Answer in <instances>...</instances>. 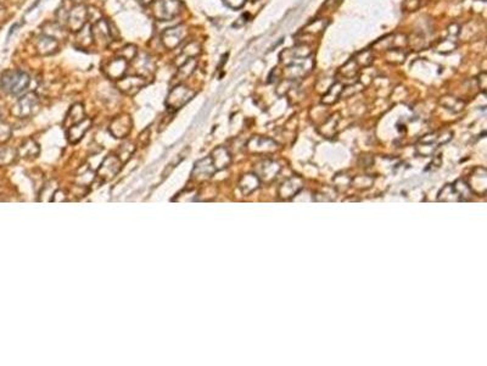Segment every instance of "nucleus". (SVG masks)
I'll list each match as a JSON object with an SVG mask.
<instances>
[{
  "label": "nucleus",
  "mask_w": 487,
  "mask_h": 366,
  "mask_svg": "<svg viewBox=\"0 0 487 366\" xmlns=\"http://www.w3.org/2000/svg\"><path fill=\"white\" fill-rule=\"evenodd\" d=\"M344 88H345V84H344L342 82H339V81L334 82V83L328 88V91L322 97V104L323 105L335 104L336 101L342 97Z\"/></svg>",
  "instance_id": "obj_22"
},
{
  "label": "nucleus",
  "mask_w": 487,
  "mask_h": 366,
  "mask_svg": "<svg viewBox=\"0 0 487 366\" xmlns=\"http://www.w3.org/2000/svg\"><path fill=\"white\" fill-rule=\"evenodd\" d=\"M188 36V28L184 25L175 26V27L167 28L162 32L161 34V42L165 45L166 49H175L179 47L182 42L187 38Z\"/></svg>",
  "instance_id": "obj_9"
},
{
  "label": "nucleus",
  "mask_w": 487,
  "mask_h": 366,
  "mask_svg": "<svg viewBox=\"0 0 487 366\" xmlns=\"http://www.w3.org/2000/svg\"><path fill=\"white\" fill-rule=\"evenodd\" d=\"M359 70L360 68H359V66L357 65L356 60H354V59H351V60L347 61L346 64H344L342 66H341L339 74L342 76V77H345L349 80V78H356L359 74Z\"/></svg>",
  "instance_id": "obj_31"
},
{
  "label": "nucleus",
  "mask_w": 487,
  "mask_h": 366,
  "mask_svg": "<svg viewBox=\"0 0 487 366\" xmlns=\"http://www.w3.org/2000/svg\"><path fill=\"white\" fill-rule=\"evenodd\" d=\"M200 53H201V45L199 44L197 42H191L183 49L179 59L183 58V62H184L185 60H188V59L195 58L196 55L200 54Z\"/></svg>",
  "instance_id": "obj_34"
},
{
  "label": "nucleus",
  "mask_w": 487,
  "mask_h": 366,
  "mask_svg": "<svg viewBox=\"0 0 487 366\" xmlns=\"http://www.w3.org/2000/svg\"><path fill=\"white\" fill-rule=\"evenodd\" d=\"M11 134V130H10L9 125L0 124V141H6Z\"/></svg>",
  "instance_id": "obj_47"
},
{
  "label": "nucleus",
  "mask_w": 487,
  "mask_h": 366,
  "mask_svg": "<svg viewBox=\"0 0 487 366\" xmlns=\"http://www.w3.org/2000/svg\"><path fill=\"white\" fill-rule=\"evenodd\" d=\"M127 67H128V61L124 60L123 58L118 57L116 59H112L111 61H109L107 64L104 66L102 70H104L105 75L107 76L109 78L118 81V80H121L122 77H124Z\"/></svg>",
  "instance_id": "obj_19"
},
{
  "label": "nucleus",
  "mask_w": 487,
  "mask_h": 366,
  "mask_svg": "<svg viewBox=\"0 0 487 366\" xmlns=\"http://www.w3.org/2000/svg\"><path fill=\"white\" fill-rule=\"evenodd\" d=\"M88 21V9L83 4H76L74 8L69 10L67 27L72 32H79L87 25Z\"/></svg>",
  "instance_id": "obj_12"
},
{
  "label": "nucleus",
  "mask_w": 487,
  "mask_h": 366,
  "mask_svg": "<svg viewBox=\"0 0 487 366\" xmlns=\"http://www.w3.org/2000/svg\"><path fill=\"white\" fill-rule=\"evenodd\" d=\"M251 2H256V0H251Z\"/></svg>",
  "instance_id": "obj_50"
},
{
  "label": "nucleus",
  "mask_w": 487,
  "mask_h": 366,
  "mask_svg": "<svg viewBox=\"0 0 487 366\" xmlns=\"http://www.w3.org/2000/svg\"><path fill=\"white\" fill-rule=\"evenodd\" d=\"M440 104L442 105L443 108L449 110L450 113H460L465 107V103L462 100V99L452 97V95H447V97H443L441 100H440Z\"/></svg>",
  "instance_id": "obj_28"
},
{
  "label": "nucleus",
  "mask_w": 487,
  "mask_h": 366,
  "mask_svg": "<svg viewBox=\"0 0 487 366\" xmlns=\"http://www.w3.org/2000/svg\"><path fill=\"white\" fill-rule=\"evenodd\" d=\"M134 153V146L132 143H125L123 144V146H121V149H120V153H118L117 156L120 158L122 163H125V161H127L129 158H131V155Z\"/></svg>",
  "instance_id": "obj_40"
},
{
  "label": "nucleus",
  "mask_w": 487,
  "mask_h": 366,
  "mask_svg": "<svg viewBox=\"0 0 487 366\" xmlns=\"http://www.w3.org/2000/svg\"><path fill=\"white\" fill-rule=\"evenodd\" d=\"M195 97V92L191 91L184 84H177L175 87L172 88V91L168 94L167 99H166V107L168 110L177 111L184 105H187L189 101Z\"/></svg>",
  "instance_id": "obj_4"
},
{
  "label": "nucleus",
  "mask_w": 487,
  "mask_h": 366,
  "mask_svg": "<svg viewBox=\"0 0 487 366\" xmlns=\"http://www.w3.org/2000/svg\"><path fill=\"white\" fill-rule=\"evenodd\" d=\"M197 66V60L195 58H190L188 60H185L183 64L179 65V68H178L177 74L174 76L175 81H184L187 78L190 77L191 75L194 74L195 68Z\"/></svg>",
  "instance_id": "obj_27"
},
{
  "label": "nucleus",
  "mask_w": 487,
  "mask_h": 366,
  "mask_svg": "<svg viewBox=\"0 0 487 366\" xmlns=\"http://www.w3.org/2000/svg\"><path fill=\"white\" fill-rule=\"evenodd\" d=\"M224 3L227 4V6H229L230 9L239 10L245 5L246 0H224Z\"/></svg>",
  "instance_id": "obj_46"
},
{
  "label": "nucleus",
  "mask_w": 487,
  "mask_h": 366,
  "mask_svg": "<svg viewBox=\"0 0 487 366\" xmlns=\"http://www.w3.org/2000/svg\"><path fill=\"white\" fill-rule=\"evenodd\" d=\"M279 144L276 141L268 137L255 136L247 141L246 149L252 154H268L276 151Z\"/></svg>",
  "instance_id": "obj_11"
},
{
  "label": "nucleus",
  "mask_w": 487,
  "mask_h": 366,
  "mask_svg": "<svg viewBox=\"0 0 487 366\" xmlns=\"http://www.w3.org/2000/svg\"><path fill=\"white\" fill-rule=\"evenodd\" d=\"M416 149H417V153H418L420 156L429 158V156H431V155L435 154V151L437 149V146H435V144L425 143V142L419 141V143L417 144Z\"/></svg>",
  "instance_id": "obj_38"
},
{
  "label": "nucleus",
  "mask_w": 487,
  "mask_h": 366,
  "mask_svg": "<svg viewBox=\"0 0 487 366\" xmlns=\"http://www.w3.org/2000/svg\"><path fill=\"white\" fill-rule=\"evenodd\" d=\"M19 153L20 156L23 158V159L32 160L38 158V155L41 154V147H39V144L35 141L27 140L22 144L21 148H20Z\"/></svg>",
  "instance_id": "obj_26"
},
{
  "label": "nucleus",
  "mask_w": 487,
  "mask_h": 366,
  "mask_svg": "<svg viewBox=\"0 0 487 366\" xmlns=\"http://www.w3.org/2000/svg\"><path fill=\"white\" fill-rule=\"evenodd\" d=\"M465 181H466V183L469 184L473 194H478V196H481V197L486 196L487 171L485 167H482V166L474 167V169L470 171L468 179H466Z\"/></svg>",
  "instance_id": "obj_8"
},
{
  "label": "nucleus",
  "mask_w": 487,
  "mask_h": 366,
  "mask_svg": "<svg viewBox=\"0 0 487 366\" xmlns=\"http://www.w3.org/2000/svg\"><path fill=\"white\" fill-rule=\"evenodd\" d=\"M132 127H133L132 117L128 114H122L112 120L110 126H109V131H110L111 136L121 140V138H125L131 133Z\"/></svg>",
  "instance_id": "obj_14"
},
{
  "label": "nucleus",
  "mask_w": 487,
  "mask_h": 366,
  "mask_svg": "<svg viewBox=\"0 0 487 366\" xmlns=\"http://www.w3.org/2000/svg\"><path fill=\"white\" fill-rule=\"evenodd\" d=\"M481 2H485V0H481Z\"/></svg>",
  "instance_id": "obj_51"
},
{
  "label": "nucleus",
  "mask_w": 487,
  "mask_h": 366,
  "mask_svg": "<svg viewBox=\"0 0 487 366\" xmlns=\"http://www.w3.org/2000/svg\"><path fill=\"white\" fill-rule=\"evenodd\" d=\"M210 158L217 171L225 170L231 164V154L225 147H217L212 150Z\"/></svg>",
  "instance_id": "obj_20"
},
{
  "label": "nucleus",
  "mask_w": 487,
  "mask_h": 366,
  "mask_svg": "<svg viewBox=\"0 0 487 366\" xmlns=\"http://www.w3.org/2000/svg\"><path fill=\"white\" fill-rule=\"evenodd\" d=\"M313 67L314 60L312 55H311V57L295 60L291 62V64L285 66L284 71H281V76H284L285 80L297 81L310 75L311 72H312Z\"/></svg>",
  "instance_id": "obj_3"
},
{
  "label": "nucleus",
  "mask_w": 487,
  "mask_h": 366,
  "mask_svg": "<svg viewBox=\"0 0 487 366\" xmlns=\"http://www.w3.org/2000/svg\"><path fill=\"white\" fill-rule=\"evenodd\" d=\"M260 186L261 181L255 172L243 175V176L240 177L239 182H238V187H239L240 192L243 193L244 196H250V194H252L255 190L258 189Z\"/></svg>",
  "instance_id": "obj_21"
},
{
  "label": "nucleus",
  "mask_w": 487,
  "mask_h": 366,
  "mask_svg": "<svg viewBox=\"0 0 487 366\" xmlns=\"http://www.w3.org/2000/svg\"><path fill=\"white\" fill-rule=\"evenodd\" d=\"M437 200H439V202H445V203L460 202L459 196L457 194L452 183L445 184V186H443L442 189L440 190L439 194H437Z\"/></svg>",
  "instance_id": "obj_29"
},
{
  "label": "nucleus",
  "mask_w": 487,
  "mask_h": 366,
  "mask_svg": "<svg viewBox=\"0 0 487 366\" xmlns=\"http://www.w3.org/2000/svg\"><path fill=\"white\" fill-rule=\"evenodd\" d=\"M456 48H457V42L455 41V39L446 38L437 43L435 50L437 53H440V54H449V53H452Z\"/></svg>",
  "instance_id": "obj_36"
},
{
  "label": "nucleus",
  "mask_w": 487,
  "mask_h": 366,
  "mask_svg": "<svg viewBox=\"0 0 487 366\" xmlns=\"http://www.w3.org/2000/svg\"><path fill=\"white\" fill-rule=\"evenodd\" d=\"M216 172L217 170L216 167H214L213 163H212L211 158L206 156L197 160L196 163L194 164L193 171H191V179L196 181V182H205V181L213 177Z\"/></svg>",
  "instance_id": "obj_10"
},
{
  "label": "nucleus",
  "mask_w": 487,
  "mask_h": 366,
  "mask_svg": "<svg viewBox=\"0 0 487 366\" xmlns=\"http://www.w3.org/2000/svg\"><path fill=\"white\" fill-rule=\"evenodd\" d=\"M303 189V181L300 176H290L284 180L278 188V196L281 199L287 200L296 197Z\"/></svg>",
  "instance_id": "obj_13"
},
{
  "label": "nucleus",
  "mask_w": 487,
  "mask_h": 366,
  "mask_svg": "<svg viewBox=\"0 0 487 366\" xmlns=\"http://www.w3.org/2000/svg\"><path fill=\"white\" fill-rule=\"evenodd\" d=\"M67 200V192L62 189H56L54 194L51 196L50 202H56V203H61V202H66Z\"/></svg>",
  "instance_id": "obj_44"
},
{
  "label": "nucleus",
  "mask_w": 487,
  "mask_h": 366,
  "mask_svg": "<svg viewBox=\"0 0 487 366\" xmlns=\"http://www.w3.org/2000/svg\"><path fill=\"white\" fill-rule=\"evenodd\" d=\"M147 83L148 82L145 76H128V77H122L121 80L117 81V87L120 88V91L123 92L124 94L134 95L137 94L142 87H145Z\"/></svg>",
  "instance_id": "obj_16"
},
{
  "label": "nucleus",
  "mask_w": 487,
  "mask_h": 366,
  "mask_svg": "<svg viewBox=\"0 0 487 366\" xmlns=\"http://www.w3.org/2000/svg\"><path fill=\"white\" fill-rule=\"evenodd\" d=\"M84 117H85V111H84V108H83V105L79 103L74 104L71 108H69L68 113L67 115H66L64 126L66 128H68L69 126H72V125L82 121Z\"/></svg>",
  "instance_id": "obj_25"
},
{
  "label": "nucleus",
  "mask_w": 487,
  "mask_h": 366,
  "mask_svg": "<svg viewBox=\"0 0 487 366\" xmlns=\"http://www.w3.org/2000/svg\"><path fill=\"white\" fill-rule=\"evenodd\" d=\"M420 8V0H406L403 9L407 11H416Z\"/></svg>",
  "instance_id": "obj_45"
},
{
  "label": "nucleus",
  "mask_w": 487,
  "mask_h": 366,
  "mask_svg": "<svg viewBox=\"0 0 487 366\" xmlns=\"http://www.w3.org/2000/svg\"><path fill=\"white\" fill-rule=\"evenodd\" d=\"M476 83H478V88L482 92L483 94L486 93L487 88V74L486 72H481L478 77H476Z\"/></svg>",
  "instance_id": "obj_43"
},
{
  "label": "nucleus",
  "mask_w": 487,
  "mask_h": 366,
  "mask_svg": "<svg viewBox=\"0 0 487 366\" xmlns=\"http://www.w3.org/2000/svg\"><path fill=\"white\" fill-rule=\"evenodd\" d=\"M352 184L358 188H368L373 184V180L369 176H360L352 179Z\"/></svg>",
  "instance_id": "obj_41"
},
{
  "label": "nucleus",
  "mask_w": 487,
  "mask_h": 366,
  "mask_svg": "<svg viewBox=\"0 0 487 366\" xmlns=\"http://www.w3.org/2000/svg\"><path fill=\"white\" fill-rule=\"evenodd\" d=\"M280 170H281L280 165L278 164L276 160L263 159V160H261L260 163H257L256 165H255L254 172L257 175V177L260 179L261 183L262 182L270 183L277 179V176L279 175Z\"/></svg>",
  "instance_id": "obj_7"
},
{
  "label": "nucleus",
  "mask_w": 487,
  "mask_h": 366,
  "mask_svg": "<svg viewBox=\"0 0 487 366\" xmlns=\"http://www.w3.org/2000/svg\"><path fill=\"white\" fill-rule=\"evenodd\" d=\"M328 26V21L324 19H319V20H314V21L310 22L306 27L303 28V33H310V34H319L324 31Z\"/></svg>",
  "instance_id": "obj_33"
},
{
  "label": "nucleus",
  "mask_w": 487,
  "mask_h": 366,
  "mask_svg": "<svg viewBox=\"0 0 487 366\" xmlns=\"http://www.w3.org/2000/svg\"><path fill=\"white\" fill-rule=\"evenodd\" d=\"M181 0H155L151 3V11L154 18L160 21H170L182 12Z\"/></svg>",
  "instance_id": "obj_2"
},
{
  "label": "nucleus",
  "mask_w": 487,
  "mask_h": 366,
  "mask_svg": "<svg viewBox=\"0 0 487 366\" xmlns=\"http://www.w3.org/2000/svg\"><path fill=\"white\" fill-rule=\"evenodd\" d=\"M137 54H138V49L133 44H127L125 47L121 48L120 50H118V57L123 58L124 60H127V61L134 60V59L137 58Z\"/></svg>",
  "instance_id": "obj_39"
},
{
  "label": "nucleus",
  "mask_w": 487,
  "mask_h": 366,
  "mask_svg": "<svg viewBox=\"0 0 487 366\" xmlns=\"http://www.w3.org/2000/svg\"><path fill=\"white\" fill-rule=\"evenodd\" d=\"M312 55V49L306 44H297L294 48L285 49L280 53V62L284 66L291 64L295 60L303 59Z\"/></svg>",
  "instance_id": "obj_17"
},
{
  "label": "nucleus",
  "mask_w": 487,
  "mask_h": 366,
  "mask_svg": "<svg viewBox=\"0 0 487 366\" xmlns=\"http://www.w3.org/2000/svg\"><path fill=\"white\" fill-rule=\"evenodd\" d=\"M453 137V132L450 130H440L436 132H432V133L427 134V136L420 138L419 141L425 142V143H430V144H435V146H443V144L448 143V142L452 140Z\"/></svg>",
  "instance_id": "obj_23"
},
{
  "label": "nucleus",
  "mask_w": 487,
  "mask_h": 366,
  "mask_svg": "<svg viewBox=\"0 0 487 366\" xmlns=\"http://www.w3.org/2000/svg\"><path fill=\"white\" fill-rule=\"evenodd\" d=\"M38 107H39L38 95L35 94L34 92H31V93H27L26 95H23L22 98H20V100L17 101V105L15 107L16 114H17L20 117H29V116H32L33 114H35Z\"/></svg>",
  "instance_id": "obj_15"
},
{
  "label": "nucleus",
  "mask_w": 487,
  "mask_h": 366,
  "mask_svg": "<svg viewBox=\"0 0 487 366\" xmlns=\"http://www.w3.org/2000/svg\"><path fill=\"white\" fill-rule=\"evenodd\" d=\"M93 125L92 118L89 117H84L82 121L77 122V124L72 125L67 128V132H66V136H67V141L68 143L71 144H77L78 142L82 141V138L84 137V134L91 130Z\"/></svg>",
  "instance_id": "obj_18"
},
{
  "label": "nucleus",
  "mask_w": 487,
  "mask_h": 366,
  "mask_svg": "<svg viewBox=\"0 0 487 366\" xmlns=\"http://www.w3.org/2000/svg\"><path fill=\"white\" fill-rule=\"evenodd\" d=\"M406 51L403 49L400 48H393L390 49L389 53H387V61L391 62V64H402L403 61L406 60Z\"/></svg>",
  "instance_id": "obj_37"
},
{
  "label": "nucleus",
  "mask_w": 487,
  "mask_h": 366,
  "mask_svg": "<svg viewBox=\"0 0 487 366\" xmlns=\"http://www.w3.org/2000/svg\"><path fill=\"white\" fill-rule=\"evenodd\" d=\"M142 2V4H151L152 2H155V0H141Z\"/></svg>",
  "instance_id": "obj_48"
},
{
  "label": "nucleus",
  "mask_w": 487,
  "mask_h": 366,
  "mask_svg": "<svg viewBox=\"0 0 487 366\" xmlns=\"http://www.w3.org/2000/svg\"><path fill=\"white\" fill-rule=\"evenodd\" d=\"M29 76L22 71H8L2 78L3 90L12 95H20L28 88Z\"/></svg>",
  "instance_id": "obj_1"
},
{
  "label": "nucleus",
  "mask_w": 487,
  "mask_h": 366,
  "mask_svg": "<svg viewBox=\"0 0 487 366\" xmlns=\"http://www.w3.org/2000/svg\"><path fill=\"white\" fill-rule=\"evenodd\" d=\"M72 2H77V3H81L82 0H72Z\"/></svg>",
  "instance_id": "obj_49"
},
{
  "label": "nucleus",
  "mask_w": 487,
  "mask_h": 366,
  "mask_svg": "<svg viewBox=\"0 0 487 366\" xmlns=\"http://www.w3.org/2000/svg\"><path fill=\"white\" fill-rule=\"evenodd\" d=\"M91 32L93 43H95L99 48H106L114 38L111 33V24L105 19H100L99 21L94 22Z\"/></svg>",
  "instance_id": "obj_6"
},
{
  "label": "nucleus",
  "mask_w": 487,
  "mask_h": 366,
  "mask_svg": "<svg viewBox=\"0 0 487 366\" xmlns=\"http://www.w3.org/2000/svg\"><path fill=\"white\" fill-rule=\"evenodd\" d=\"M453 184V188L457 192V194L459 196V200L460 202H465V200H469L470 197L473 196L472 189H470L469 184L466 183V181L464 179H459L457 180Z\"/></svg>",
  "instance_id": "obj_30"
},
{
  "label": "nucleus",
  "mask_w": 487,
  "mask_h": 366,
  "mask_svg": "<svg viewBox=\"0 0 487 366\" xmlns=\"http://www.w3.org/2000/svg\"><path fill=\"white\" fill-rule=\"evenodd\" d=\"M59 43L55 38L42 34L37 41V50L42 55H51L58 50Z\"/></svg>",
  "instance_id": "obj_24"
},
{
  "label": "nucleus",
  "mask_w": 487,
  "mask_h": 366,
  "mask_svg": "<svg viewBox=\"0 0 487 366\" xmlns=\"http://www.w3.org/2000/svg\"><path fill=\"white\" fill-rule=\"evenodd\" d=\"M351 186H352V179H351L350 176H347V175L340 173L334 177V188H336L339 192L340 190L344 192V190H346L347 188H350Z\"/></svg>",
  "instance_id": "obj_35"
},
{
  "label": "nucleus",
  "mask_w": 487,
  "mask_h": 366,
  "mask_svg": "<svg viewBox=\"0 0 487 366\" xmlns=\"http://www.w3.org/2000/svg\"><path fill=\"white\" fill-rule=\"evenodd\" d=\"M122 163L120 158L117 155H107L100 166L98 167L97 170V179L100 181V182H109V181L114 180L118 173L121 172L122 170Z\"/></svg>",
  "instance_id": "obj_5"
},
{
  "label": "nucleus",
  "mask_w": 487,
  "mask_h": 366,
  "mask_svg": "<svg viewBox=\"0 0 487 366\" xmlns=\"http://www.w3.org/2000/svg\"><path fill=\"white\" fill-rule=\"evenodd\" d=\"M353 59L356 60L357 65L359 66V68L369 67L374 60V53L372 49H364V50L359 51Z\"/></svg>",
  "instance_id": "obj_32"
},
{
  "label": "nucleus",
  "mask_w": 487,
  "mask_h": 366,
  "mask_svg": "<svg viewBox=\"0 0 487 366\" xmlns=\"http://www.w3.org/2000/svg\"><path fill=\"white\" fill-rule=\"evenodd\" d=\"M313 200H316V202H333V200H335V197H331L329 192L320 190V192L316 193V196L313 197Z\"/></svg>",
  "instance_id": "obj_42"
}]
</instances>
